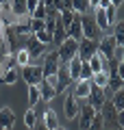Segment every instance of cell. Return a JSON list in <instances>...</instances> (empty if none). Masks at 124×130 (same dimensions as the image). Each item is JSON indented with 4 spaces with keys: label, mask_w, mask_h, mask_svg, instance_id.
<instances>
[{
    "label": "cell",
    "mask_w": 124,
    "mask_h": 130,
    "mask_svg": "<svg viewBox=\"0 0 124 130\" xmlns=\"http://www.w3.org/2000/svg\"><path fill=\"white\" fill-rule=\"evenodd\" d=\"M122 85H124V78L118 76V74H113V76L107 78V89L105 91H118V89H122Z\"/></svg>",
    "instance_id": "obj_25"
},
{
    "label": "cell",
    "mask_w": 124,
    "mask_h": 130,
    "mask_svg": "<svg viewBox=\"0 0 124 130\" xmlns=\"http://www.w3.org/2000/svg\"><path fill=\"white\" fill-rule=\"evenodd\" d=\"M94 22L98 24V28L100 30H105V28H109V24H107V15H105V9H94Z\"/></svg>",
    "instance_id": "obj_26"
},
{
    "label": "cell",
    "mask_w": 124,
    "mask_h": 130,
    "mask_svg": "<svg viewBox=\"0 0 124 130\" xmlns=\"http://www.w3.org/2000/svg\"><path fill=\"white\" fill-rule=\"evenodd\" d=\"M87 130H105V119H102L100 113H96V115H94V119H92V124H89Z\"/></svg>",
    "instance_id": "obj_34"
},
{
    "label": "cell",
    "mask_w": 124,
    "mask_h": 130,
    "mask_svg": "<svg viewBox=\"0 0 124 130\" xmlns=\"http://www.w3.org/2000/svg\"><path fill=\"white\" fill-rule=\"evenodd\" d=\"M44 128L46 130H57L59 128V117H57V113L52 111L50 106H48L46 113H44Z\"/></svg>",
    "instance_id": "obj_17"
},
{
    "label": "cell",
    "mask_w": 124,
    "mask_h": 130,
    "mask_svg": "<svg viewBox=\"0 0 124 130\" xmlns=\"http://www.w3.org/2000/svg\"><path fill=\"white\" fill-rule=\"evenodd\" d=\"M46 28V22L44 20H35V18H31V32L35 35L37 30H44Z\"/></svg>",
    "instance_id": "obj_37"
},
{
    "label": "cell",
    "mask_w": 124,
    "mask_h": 130,
    "mask_svg": "<svg viewBox=\"0 0 124 130\" xmlns=\"http://www.w3.org/2000/svg\"><path fill=\"white\" fill-rule=\"evenodd\" d=\"M59 65H61V59H59V52L50 50L44 54V65H41V70H44V76H55L57 70H59Z\"/></svg>",
    "instance_id": "obj_5"
},
{
    "label": "cell",
    "mask_w": 124,
    "mask_h": 130,
    "mask_svg": "<svg viewBox=\"0 0 124 130\" xmlns=\"http://www.w3.org/2000/svg\"><path fill=\"white\" fill-rule=\"evenodd\" d=\"M96 113H98V111L92 106V104H85L83 108H78V115H76V117H78V130H87Z\"/></svg>",
    "instance_id": "obj_10"
},
{
    "label": "cell",
    "mask_w": 124,
    "mask_h": 130,
    "mask_svg": "<svg viewBox=\"0 0 124 130\" xmlns=\"http://www.w3.org/2000/svg\"><path fill=\"white\" fill-rule=\"evenodd\" d=\"M15 126V113L11 106L0 108V130H13Z\"/></svg>",
    "instance_id": "obj_11"
},
{
    "label": "cell",
    "mask_w": 124,
    "mask_h": 130,
    "mask_svg": "<svg viewBox=\"0 0 124 130\" xmlns=\"http://www.w3.org/2000/svg\"><path fill=\"white\" fill-rule=\"evenodd\" d=\"M39 130H46V128H39Z\"/></svg>",
    "instance_id": "obj_45"
},
{
    "label": "cell",
    "mask_w": 124,
    "mask_h": 130,
    "mask_svg": "<svg viewBox=\"0 0 124 130\" xmlns=\"http://www.w3.org/2000/svg\"><path fill=\"white\" fill-rule=\"evenodd\" d=\"M109 2H111V7H115V9H120V7H122V2H124V0H109Z\"/></svg>",
    "instance_id": "obj_41"
},
{
    "label": "cell",
    "mask_w": 124,
    "mask_h": 130,
    "mask_svg": "<svg viewBox=\"0 0 124 130\" xmlns=\"http://www.w3.org/2000/svg\"><path fill=\"white\" fill-rule=\"evenodd\" d=\"M57 130H65V128H61V126H59V128H57Z\"/></svg>",
    "instance_id": "obj_44"
},
{
    "label": "cell",
    "mask_w": 124,
    "mask_h": 130,
    "mask_svg": "<svg viewBox=\"0 0 124 130\" xmlns=\"http://www.w3.org/2000/svg\"><path fill=\"white\" fill-rule=\"evenodd\" d=\"M87 63H89V67H92L94 74H98V72H107V59H102L98 52H96V54H94L92 59L87 61Z\"/></svg>",
    "instance_id": "obj_18"
},
{
    "label": "cell",
    "mask_w": 124,
    "mask_h": 130,
    "mask_svg": "<svg viewBox=\"0 0 124 130\" xmlns=\"http://www.w3.org/2000/svg\"><path fill=\"white\" fill-rule=\"evenodd\" d=\"M18 78H20V70H18V67H11V70H5L2 74H0V83H5V85H13Z\"/></svg>",
    "instance_id": "obj_22"
},
{
    "label": "cell",
    "mask_w": 124,
    "mask_h": 130,
    "mask_svg": "<svg viewBox=\"0 0 124 130\" xmlns=\"http://www.w3.org/2000/svg\"><path fill=\"white\" fill-rule=\"evenodd\" d=\"M113 39L118 43V48H122V43H124V22L122 20H118L113 24Z\"/></svg>",
    "instance_id": "obj_24"
},
{
    "label": "cell",
    "mask_w": 124,
    "mask_h": 130,
    "mask_svg": "<svg viewBox=\"0 0 124 130\" xmlns=\"http://www.w3.org/2000/svg\"><path fill=\"white\" fill-rule=\"evenodd\" d=\"M107 7H111L109 0H100V5H98V9H107Z\"/></svg>",
    "instance_id": "obj_42"
},
{
    "label": "cell",
    "mask_w": 124,
    "mask_h": 130,
    "mask_svg": "<svg viewBox=\"0 0 124 130\" xmlns=\"http://www.w3.org/2000/svg\"><path fill=\"white\" fill-rule=\"evenodd\" d=\"M65 37H68V32H65V26L61 24V20L57 18V22H55V30H52V43H57V46H59V43L63 41Z\"/></svg>",
    "instance_id": "obj_20"
},
{
    "label": "cell",
    "mask_w": 124,
    "mask_h": 130,
    "mask_svg": "<svg viewBox=\"0 0 124 130\" xmlns=\"http://www.w3.org/2000/svg\"><path fill=\"white\" fill-rule=\"evenodd\" d=\"M31 18H35V20H46V5H44V2H37V7H35V11L31 13Z\"/></svg>",
    "instance_id": "obj_35"
},
{
    "label": "cell",
    "mask_w": 124,
    "mask_h": 130,
    "mask_svg": "<svg viewBox=\"0 0 124 130\" xmlns=\"http://www.w3.org/2000/svg\"><path fill=\"white\" fill-rule=\"evenodd\" d=\"M15 63H18V67H24V65H31V56H28L26 48H20V50L15 52Z\"/></svg>",
    "instance_id": "obj_30"
},
{
    "label": "cell",
    "mask_w": 124,
    "mask_h": 130,
    "mask_svg": "<svg viewBox=\"0 0 124 130\" xmlns=\"http://www.w3.org/2000/svg\"><path fill=\"white\" fill-rule=\"evenodd\" d=\"M70 9H72L74 13L83 15L85 11L89 9V5H87V0H70Z\"/></svg>",
    "instance_id": "obj_31"
},
{
    "label": "cell",
    "mask_w": 124,
    "mask_h": 130,
    "mask_svg": "<svg viewBox=\"0 0 124 130\" xmlns=\"http://www.w3.org/2000/svg\"><path fill=\"white\" fill-rule=\"evenodd\" d=\"M107 78H109V74H107V72H98V74L92 76V80H89V83H92L94 89H100V91H105V89H107Z\"/></svg>",
    "instance_id": "obj_21"
},
{
    "label": "cell",
    "mask_w": 124,
    "mask_h": 130,
    "mask_svg": "<svg viewBox=\"0 0 124 130\" xmlns=\"http://www.w3.org/2000/svg\"><path fill=\"white\" fill-rule=\"evenodd\" d=\"M105 15H107V24H109V26H113L118 20H122L120 9H115V7H107V9H105Z\"/></svg>",
    "instance_id": "obj_27"
},
{
    "label": "cell",
    "mask_w": 124,
    "mask_h": 130,
    "mask_svg": "<svg viewBox=\"0 0 124 130\" xmlns=\"http://www.w3.org/2000/svg\"><path fill=\"white\" fill-rule=\"evenodd\" d=\"M11 30H13L15 37H31V15L24 13V15H15L13 24H11Z\"/></svg>",
    "instance_id": "obj_2"
},
{
    "label": "cell",
    "mask_w": 124,
    "mask_h": 130,
    "mask_svg": "<svg viewBox=\"0 0 124 130\" xmlns=\"http://www.w3.org/2000/svg\"><path fill=\"white\" fill-rule=\"evenodd\" d=\"M98 52V41H94V39H85L83 37L81 41H78V50H76V56L85 63V61H89L94 54Z\"/></svg>",
    "instance_id": "obj_6"
},
{
    "label": "cell",
    "mask_w": 124,
    "mask_h": 130,
    "mask_svg": "<svg viewBox=\"0 0 124 130\" xmlns=\"http://www.w3.org/2000/svg\"><path fill=\"white\" fill-rule=\"evenodd\" d=\"M89 9H98V5H100V0H87Z\"/></svg>",
    "instance_id": "obj_40"
},
{
    "label": "cell",
    "mask_w": 124,
    "mask_h": 130,
    "mask_svg": "<svg viewBox=\"0 0 124 130\" xmlns=\"http://www.w3.org/2000/svg\"><path fill=\"white\" fill-rule=\"evenodd\" d=\"M41 102V95H39V87L37 85H28V104L35 108V104Z\"/></svg>",
    "instance_id": "obj_29"
},
{
    "label": "cell",
    "mask_w": 124,
    "mask_h": 130,
    "mask_svg": "<svg viewBox=\"0 0 124 130\" xmlns=\"http://www.w3.org/2000/svg\"><path fill=\"white\" fill-rule=\"evenodd\" d=\"M74 91H72V95L76 98V100H87V95H89V91H92V83L89 80H74Z\"/></svg>",
    "instance_id": "obj_13"
},
{
    "label": "cell",
    "mask_w": 124,
    "mask_h": 130,
    "mask_svg": "<svg viewBox=\"0 0 124 130\" xmlns=\"http://www.w3.org/2000/svg\"><path fill=\"white\" fill-rule=\"evenodd\" d=\"M68 76H70V80H78V76H81V65H83V61L78 59V56H74V59H70L68 63Z\"/></svg>",
    "instance_id": "obj_15"
},
{
    "label": "cell",
    "mask_w": 124,
    "mask_h": 130,
    "mask_svg": "<svg viewBox=\"0 0 124 130\" xmlns=\"http://www.w3.org/2000/svg\"><path fill=\"white\" fill-rule=\"evenodd\" d=\"M78 18H81V30H83V37L98 41V39L102 37V30L98 28V24L94 22V18H92V15H87V13L78 15Z\"/></svg>",
    "instance_id": "obj_1"
},
{
    "label": "cell",
    "mask_w": 124,
    "mask_h": 130,
    "mask_svg": "<svg viewBox=\"0 0 124 130\" xmlns=\"http://www.w3.org/2000/svg\"><path fill=\"white\" fill-rule=\"evenodd\" d=\"M109 102L113 104V108H115L118 113H124V89H118V91H113V95H111Z\"/></svg>",
    "instance_id": "obj_23"
},
{
    "label": "cell",
    "mask_w": 124,
    "mask_h": 130,
    "mask_svg": "<svg viewBox=\"0 0 124 130\" xmlns=\"http://www.w3.org/2000/svg\"><path fill=\"white\" fill-rule=\"evenodd\" d=\"M24 126H26L28 130H33L37 126V113H35V108H33V106L24 113Z\"/></svg>",
    "instance_id": "obj_28"
},
{
    "label": "cell",
    "mask_w": 124,
    "mask_h": 130,
    "mask_svg": "<svg viewBox=\"0 0 124 130\" xmlns=\"http://www.w3.org/2000/svg\"><path fill=\"white\" fill-rule=\"evenodd\" d=\"M26 52H28L31 63H33V61H37V59H44V54H46V46L37 41L35 35H31V37H26Z\"/></svg>",
    "instance_id": "obj_9"
},
{
    "label": "cell",
    "mask_w": 124,
    "mask_h": 130,
    "mask_svg": "<svg viewBox=\"0 0 124 130\" xmlns=\"http://www.w3.org/2000/svg\"><path fill=\"white\" fill-rule=\"evenodd\" d=\"M78 100L72 95V93H68L65 95V100H63V113H65V117L68 119H76V115H78Z\"/></svg>",
    "instance_id": "obj_12"
},
{
    "label": "cell",
    "mask_w": 124,
    "mask_h": 130,
    "mask_svg": "<svg viewBox=\"0 0 124 130\" xmlns=\"http://www.w3.org/2000/svg\"><path fill=\"white\" fill-rule=\"evenodd\" d=\"M92 76H94V72H92V67H89V63L85 61V63L81 65V76H78V80H92Z\"/></svg>",
    "instance_id": "obj_36"
},
{
    "label": "cell",
    "mask_w": 124,
    "mask_h": 130,
    "mask_svg": "<svg viewBox=\"0 0 124 130\" xmlns=\"http://www.w3.org/2000/svg\"><path fill=\"white\" fill-rule=\"evenodd\" d=\"M87 100H89L87 104H92V106L96 108V111H100V108H102V104L107 102V98H105V91H100V89H94V87H92V91H89Z\"/></svg>",
    "instance_id": "obj_14"
},
{
    "label": "cell",
    "mask_w": 124,
    "mask_h": 130,
    "mask_svg": "<svg viewBox=\"0 0 124 130\" xmlns=\"http://www.w3.org/2000/svg\"><path fill=\"white\" fill-rule=\"evenodd\" d=\"M35 39L39 43H44V46H48V43H52V32H48L46 28H44V30H37L35 32Z\"/></svg>",
    "instance_id": "obj_33"
},
{
    "label": "cell",
    "mask_w": 124,
    "mask_h": 130,
    "mask_svg": "<svg viewBox=\"0 0 124 130\" xmlns=\"http://www.w3.org/2000/svg\"><path fill=\"white\" fill-rule=\"evenodd\" d=\"M37 2H39V0H26V13H28V15H31L33 11H35Z\"/></svg>",
    "instance_id": "obj_39"
},
{
    "label": "cell",
    "mask_w": 124,
    "mask_h": 130,
    "mask_svg": "<svg viewBox=\"0 0 124 130\" xmlns=\"http://www.w3.org/2000/svg\"><path fill=\"white\" fill-rule=\"evenodd\" d=\"M100 115H102V119H105V124H107V121H109V124H113V126H122V124H124V113H118L109 100L102 104Z\"/></svg>",
    "instance_id": "obj_7"
},
{
    "label": "cell",
    "mask_w": 124,
    "mask_h": 130,
    "mask_svg": "<svg viewBox=\"0 0 124 130\" xmlns=\"http://www.w3.org/2000/svg\"><path fill=\"white\" fill-rule=\"evenodd\" d=\"M65 32H68V37L74 39V41H81L83 39V30H81V18H74L72 24H70L68 28H65Z\"/></svg>",
    "instance_id": "obj_16"
},
{
    "label": "cell",
    "mask_w": 124,
    "mask_h": 130,
    "mask_svg": "<svg viewBox=\"0 0 124 130\" xmlns=\"http://www.w3.org/2000/svg\"><path fill=\"white\" fill-rule=\"evenodd\" d=\"M37 87H39V95H41V100H44V102H50L52 98L57 95L55 87H50V85L44 83V80H41V83H37Z\"/></svg>",
    "instance_id": "obj_19"
},
{
    "label": "cell",
    "mask_w": 124,
    "mask_h": 130,
    "mask_svg": "<svg viewBox=\"0 0 124 130\" xmlns=\"http://www.w3.org/2000/svg\"><path fill=\"white\" fill-rule=\"evenodd\" d=\"M11 9H13V15H24L26 13V0H11Z\"/></svg>",
    "instance_id": "obj_32"
},
{
    "label": "cell",
    "mask_w": 124,
    "mask_h": 130,
    "mask_svg": "<svg viewBox=\"0 0 124 130\" xmlns=\"http://www.w3.org/2000/svg\"><path fill=\"white\" fill-rule=\"evenodd\" d=\"M76 50H78V41H74V39H70V37H65L63 41L57 46L61 63H68L70 59H74V56H76Z\"/></svg>",
    "instance_id": "obj_4"
},
{
    "label": "cell",
    "mask_w": 124,
    "mask_h": 130,
    "mask_svg": "<svg viewBox=\"0 0 124 130\" xmlns=\"http://www.w3.org/2000/svg\"><path fill=\"white\" fill-rule=\"evenodd\" d=\"M52 9H57L61 13V11L70 9V0H52Z\"/></svg>",
    "instance_id": "obj_38"
},
{
    "label": "cell",
    "mask_w": 124,
    "mask_h": 130,
    "mask_svg": "<svg viewBox=\"0 0 124 130\" xmlns=\"http://www.w3.org/2000/svg\"><path fill=\"white\" fill-rule=\"evenodd\" d=\"M115 48H118V43H115V39H113V35H105V37H100L98 39V54L102 56V59H113V54H115Z\"/></svg>",
    "instance_id": "obj_8"
},
{
    "label": "cell",
    "mask_w": 124,
    "mask_h": 130,
    "mask_svg": "<svg viewBox=\"0 0 124 130\" xmlns=\"http://www.w3.org/2000/svg\"><path fill=\"white\" fill-rule=\"evenodd\" d=\"M20 76L24 78V83L26 85H37L41 83V78H44V70H41V65H24V67H20Z\"/></svg>",
    "instance_id": "obj_3"
},
{
    "label": "cell",
    "mask_w": 124,
    "mask_h": 130,
    "mask_svg": "<svg viewBox=\"0 0 124 130\" xmlns=\"http://www.w3.org/2000/svg\"><path fill=\"white\" fill-rule=\"evenodd\" d=\"M115 130H124V128H122V126H115Z\"/></svg>",
    "instance_id": "obj_43"
}]
</instances>
